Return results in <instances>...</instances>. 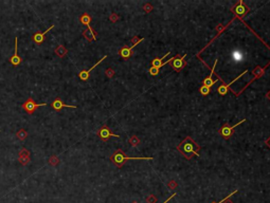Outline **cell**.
<instances>
[{
    "label": "cell",
    "mask_w": 270,
    "mask_h": 203,
    "mask_svg": "<svg viewBox=\"0 0 270 203\" xmlns=\"http://www.w3.org/2000/svg\"><path fill=\"white\" fill-rule=\"evenodd\" d=\"M177 150L181 153V156L184 157L186 160H191L193 156L199 157V150L200 146L195 142L191 137H186L182 142L177 146Z\"/></svg>",
    "instance_id": "6da1fadb"
},
{
    "label": "cell",
    "mask_w": 270,
    "mask_h": 203,
    "mask_svg": "<svg viewBox=\"0 0 270 203\" xmlns=\"http://www.w3.org/2000/svg\"><path fill=\"white\" fill-rule=\"evenodd\" d=\"M130 160H136V161L137 160H146V161H148V160H153V157H127L122 149H116L110 156V161L119 168Z\"/></svg>",
    "instance_id": "7a4b0ae2"
},
{
    "label": "cell",
    "mask_w": 270,
    "mask_h": 203,
    "mask_svg": "<svg viewBox=\"0 0 270 203\" xmlns=\"http://www.w3.org/2000/svg\"><path fill=\"white\" fill-rule=\"evenodd\" d=\"M185 57H186V54L184 55H180V54H177L176 56L174 57L169 58V65L171 66V68L176 72H180L182 70L183 68L188 66V63L185 61Z\"/></svg>",
    "instance_id": "3957f363"
},
{
    "label": "cell",
    "mask_w": 270,
    "mask_h": 203,
    "mask_svg": "<svg viewBox=\"0 0 270 203\" xmlns=\"http://www.w3.org/2000/svg\"><path fill=\"white\" fill-rule=\"evenodd\" d=\"M231 12L234 13V15H235L236 18L241 19H241H243L244 17H245V16L250 12V9H249L248 5L245 4V2H244L243 0H241V1H238V2L236 3L232 9H231Z\"/></svg>",
    "instance_id": "277c9868"
},
{
    "label": "cell",
    "mask_w": 270,
    "mask_h": 203,
    "mask_svg": "<svg viewBox=\"0 0 270 203\" xmlns=\"http://www.w3.org/2000/svg\"><path fill=\"white\" fill-rule=\"evenodd\" d=\"M244 122H246V119H243L241 122L236 123V124L233 125V126H230L229 123H225V124L222 125L221 128H220L219 135H221L222 139H225V140H229V139H230V137L233 135V133H234V128L237 127V126H239V125H241V123H244Z\"/></svg>",
    "instance_id": "5b68a950"
},
{
    "label": "cell",
    "mask_w": 270,
    "mask_h": 203,
    "mask_svg": "<svg viewBox=\"0 0 270 203\" xmlns=\"http://www.w3.org/2000/svg\"><path fill=\"white\" fill-rule=\"evenodd\" d=\"M41 106H47V104L44 103V104H37L35 103V100H33L32 98H29L28 100L22 104V109L26 111L28 114H33L34 111L37 110V109L41 107Z\"/></svg>",
    "instance_id": "8992f818"
},
{
    "label": "cell",
    "mask_w": 270,
    "mask_h": 203,
    "mask_svg": "<svg viewBox=\"0 0 270 203\" xmlns=\"http://www.w3.org/2000/svg\"><path fill=\"white\" fill-rule=\"evenodd\" d=\"M96 135H98V137H100V140L103 141V142H107V141H108L109 139H110V137H120V135H114V132L109 129L107 125H103V126L101 127L100 129L96 131Z\"/></svg>",
    "instance_id": "52a82bcc"
},
{
    "label": "cell",
    "mask_w": 270,
    "mask_h": 203,
    "mask_svg": "<svg viewBox=\"0 0 270 203\" xmlns=\"http://www.w3.org/2000/svg\"><path fill=\"white\" fill-rule=\"evenodd\" d=\"M54 28V24H52V26L49 28V29H47L45 32H40V31H37L36 33H34V34L32 35L31 37V40L33 42H34L36 46H40L42 43V42L46 40V35L48 34V32L51 31V30Z\"/></svg>",
    "instance_id": "ba28073f"
},
{
    "label": "cell",
    "mask_w": 270,
    "mask_h": 203,
    "mask_svg": "<svg viewBox=\"0 0 270 203\" xmlns=\"http://www.w3.org/2000/svg\"><path fill=\"white\" fill-rule=\"evenodd\" d=\"M217 61H218V58H216V61H215L214 65H213V67L211 68V72H210V75L208 77H206V78L202 80V84L204 86H206V87L209 88H212L213 86H214L215 84L217 83V79H213L212 77H213V74H214V71H215V68H216V65H217Z\"/></svg>",
    "instance_id": "9c48e42d"
},
{
    "label": "cell",
    "mask_w": 270,
    "mask_h": 203,
    "mask_svg": "<svg viewBox=\"0 0 270 203\" xmlns=\"http://www.w3.org/2000/svg\"><path fill=\"white\" fill-rule=\"evenodd\" d=\"M144 40V38H141L140 40L138 42H136L135 45H132L131 47H127V46H124L123 48H121L120 49V51H119V54H120V56H121L123 59H128V58L131 56V54H132V49L136 47V46L139 43V42H141V41H143Z\"/></svg>",
    "instance_id": "30bf717a"
},
{
    "label": "cell",
    "mask_w": 270,
    "mask_h": 203,
    "mask_svg": "<svg viewBox=\"0 0 270 203\" xmlns=\"http://www.w3.org/2000/svg\"><path fill=\"white\" fill-rule=\"evenodd\" d=\"M51 107H52V108L54 109V110H55L56 112H58V111H61V109L65 108V107H67V108H73V109L76 108V106L67 105V104H65L59 98H56L55 100H53L52 104H51Z\"/></svg>",
    "instance_id": "8fae6325"
},
{
    "label": "cell",
    "mask_w": 270,
    "mask_h": 203,
    "mask_svg": "<svg viewBox=\"0 0 270 203\" xmlns=\"http://www.w3.org/2000/svg\"><path fill=\"white\" fill-rule=\"evenodd\" d=\"M106 58H107V55H104L103 57H102V59H100V61H99L98 63H95V65H93V66L91 67V68H90L89 70H84V71H81V72H79V79H81V80H84V82H85V80H87V79L89 78V74H90V72L92 71L93 69H94L95 67L98 66V65H100V63H102V61H103L104 59H106Z\"/></svg>",
    "instance_id": "7c38bea8"
},
{
    "label": "cell",
    "mask_w": 270,
    "mask_h": 203,
    "mask_svg": "<svg viewBox=\"0 0 270 203\" xmlns=\"http://www.w3.org/2000/svg\"><path fill=\"white\" fill-rule=\"evenodd\" d=\"M169 53L171 52H167L165 55H163L162 56L161 58H159V57H156V58H154L153 61H151V67H155V68H158V69H160L161 67H163V66H165L166 63H169V59H167L165 63H163V59H165V57H166L167 55H169Z\"/></svg>",
    "instance_id": "4fadbf2b"
},
{
    "label": "cell",
    "mask_w": 270,
    "mask_h": 203,
    "mask_svg": "<svg viewBox=\"0 0 270 203\" xmlns=\"http://www.w3.org/2000/svg\"><path fill=\"white\" fill-rule=\"evenodd\" d=\"M83 36H84L89 42H91V41H93V40H96V38H98V33H96L91 26H89L87 30L83 31Z\"/></svg>",
    "instance_id": "5bb4252c"
},
{
    "label": "cell",
    "mask_w": 270,
    "mask_h": 203,
    "mask_svg": "<svg viewBox=\"0 0 270 203\" xmlns=\"http://www.w3.org/2000/svg\"><path fill=\"white\" fill-rule=\"evenodd\" d=\"M21 61H22V59H21V57L18 55V53H17V37H16L15 38V52H14V55L10 58V63H12L13 66H18V65L21 63Z\"/></svg>",
    "instance_id": "9a60e30c"
},
{
    "label": "cell",
    "mask_w": 270,
    "mask_h": 203,
    "mask_svg": "<svg viewBox=\"0 0 270 203\" xmlns=\"http://www.w3.org/2000/svg\"><path fill=\"white\" fill-rule=\"evenodd\" d=\"M54 52H55V54L58 56V57H65V56L67 55V53H68V49H66V48L64 47L63 45H59L57 46V47L55 48V50H54Z\"/></svg>",
    "instance_id": "2e32d148"
},
{
    "label": "cell",
    "mask_w": 270,
    "mask_h": 203,
    "mask_svg": "<svg viewBox=\"0 0 270 203\" xmlns=\"http://www.w3.org/2000/svg\"><path fill=\"white\" fill-rule=\"evenodd\" d=\"M91 16L89 15L88 13H84V14H82L81 15V17H79V22L82 24H85V26H87L88 28L89 26H90V22H91Z\"/></svg>",
    "instance_id": "e0dca14e"
},
{
    "label": "cell",
    "mask_w": 270,
    "mask_h": 203,
    "mask_svg": "<svg viewBox=\"0 0 270 203\" xmlns=\"http://www.w3.org/2000/svg\"><path fill=\"white\" fill-rule=\"evenodd\" d=\"M16 137L18 139V140H20V141H24V140H26V137H28V132L26 131L24 129H19L18 131L16 132Z\"/></svg>",
    "instance_id": "ac0fdd59"
},
{
    "label": "cell",
    "mask_w": 270,
    "mask_h": 203,
    "mask_svg": "<svg viewBox=\"0 0 270 203\" xmlns=\"http://www.w3.org/2000/svg\"><path fill=\"white\" fill-rule=\"evenodd\" d=\"M229 88H227V86H226V84L224 83L222 85H220L219 87L217 88V92L219 93L220 95H225V94H227V92L229 91Z\"/></svg>",
    "instance_id": "d6986e66"
},
{
    "label": "cell",
    "mask_w": 270,
    "mask_h": 203,
    "mask_svg": "<svg viewBox=\"0 0 270 203\" xmlns=\"http://www.w3.org/2000/svg\"><path fill=\"white\" fill-rule=\"evenodd\" d=\"M199 93H200L201 95H208L211 93V88L206 87V86H204V85H201L200 88H199Z\"/></svg>",
    "instance_id": "ffe728a7"
},
{
    "label": "cell",
    "mask_w": 270,
    "mask_h": 203,
    "mask_svg": "<svg viewBox=\"0 0 270 203\" xmlns=\"http://www.w3.org/2000/svg\"><path fill=\"white\" fill-rule=\"evenodd\" d=\"M128 142H129V144L132 146V147H137V146L140 144V140L138 139L137 135H132V137L129 139V141H128Z\"/></svg>",
    "instance_id": "44dd1931"
},
{
    "label": "cell",
    "mask_w": 270,
    "mask_h": 203,
    "mask_svg": "<svg viewBox=\"0 0 270 203\" xmlns=\"http://www.w3.org/2000/svg\"><path fill=\"white\" fill-rule=\"evenodd\" d=\"M58 163H59V159H58V157L56 156H51L50 158H49V164H50L51 166H57Z\"/></svg>",
    "instance_id": "7402d4cb"
},
{
    "label": "cell",
    "mask_w": 270,
    "mask_h": 203,
    "mask_svg": "<svg viewBox=\"0 0 270 203\" xmlns=\"http://www.w3.org/2000/svg\"><path fill=\"white\" fill-rule=\"evenodd\" d=\"M18 161L21 165H24V166H26V165H28V164L30 163L31 159H30V157H18Z\"/></svg>",
    "instance_id": "603a6c76"
},
{
    "label": "cell",
    "mask_w": 270,
    "mask_h": 203,
    "mask_svg": "<svg viewBox=\"0 0 270 203\" xmlns=\"http://www.w3.org/2000/svg\"><path fill=\"white\" fill-rule=\"evenodd\" d=\"M167 187H169V189L174 190V189H176V188L178 187V184H177V182H176V181H174V180H171V181L167 183Z\"/></svg>",
    "instance_id": "cb8c5ba5"
},
{
    "label": "cell",
    "mask_w": 270,
    "mask_h": 203,
    "mask_svg": "<svg viewBox=\"0 0 270 203\" xmlns=\"http://www.w3.org/2000/svg\"><path fill=\"white\" fill-rule=\"evenodd\" d=\"M159 71H160V69L155 68V67H151V68H149V70H148L149 74H151V75H153V76H157V75L159 74Z\"/></svg>",
    "instance_id": "d4e9b609"
},
{
    "label": "cell",
    "mask_w": 270,
    "mask_h": 203,
    "mask_svg": "<svg viewBox=\"0 0 270 203\" xmlns=\"http://www.w3.org/2000/svg\"><path fill=\"white\" fill-rule=\"evenodd\" d=\"M18 157H30V151L26 148H22L18 152Z\"/></svg>",
    "instance_id": "484cf974"
},
{
    "label": "cell",
    "mask_w": 270,
    "mask_h": 203,
    "mask_svg": "<svg viewBox=\"0 0 270 203\" xmlns=\"http://www.w3.org/2000/svg\"><path fill=\"white\" fill-rule=\"evenodd\" d=\"M105 74H106V76H107V77L111 78V77H114V74H116V72H114V69L108 68V69H107V70L105 71Z\"/></svg>",
    "instance_id": "4316f807"
},
{
    "label": "cell",
    "mask_w": 270,
    "mask_h": 203,
    "mask_svg": "<svg viewBox=\"0 0 270 203\" xmlns=\"http://www.w3.org/2000/svg\"><path fill=\"white\" fill-rule=\"evenodd\" d=\"M146 203H157V198L154 195H149L146 198Z\"/></svg>",
    "instance_id": "83f0119b"
},
{
    "label": "cell",
    "mask_w": 270,
    "mask_h": 203,
    "mask_svg": "<svg viewBox=\"0 0 270 203\" xmlns=\"http://www.w3.org/2000/svg\"><path fill=\"white\" fill-rule=\"evenodd\" d=\"M109 19H110L111 22H116V21L119 20V15L116 13H112V14H110V16H109Z\"/></svg>",
    "instance_id": "f1b7e54d"
},
{
    "label": "cell",
    "mask_w": 270,
    "mask_h": 203,
    "mask_svg": "<svg viewBox=\"0 0 270 203\" xmlns=\"http://www.w3.org/2000/svg\"><path fill=\"white\" fill-rule=\"evenodd\" d=\"M236 193H237V189H235V190H234V192H233V193L229 194V195H228V196H227V197H225V198L222 199V200H220V201H219V202H214V201H213V202H211V203H224V202H225V201H226V200H228V199L230 198L231 196H233V195H234V194H236Z\"/></svg>",
    "instance_id": "f546056e"
},
{
    "label": "cell",
    "mask_w": 270,
    "mask_h": 203,
    "mask_svg": "<svg viewBox=\"0 0 270 203\" xmlns=\"http://www.w3.org/2000/svg\"><path fill=\"white\" fill-rule=\"evenodd\" d=\"M143 9H144V11H145L146 13H149V12L153 11V6H151V3H145V4L143 5Z\"/></svg>",
    "instance_id": "4dcf8cb0"
},
{
    "label": "cell",
    "mask_w": 270,
    "mask_h": 203,
    "mask_svg": "<svg viewBox=\"0 0 270 203\" xmlns=\"http://www.w3.org/2000/svg\"><path fill=\"white\" fill-rule=\"evenodd\" d=\"M175 196H176V193H174V194H173V195H172V196H171V197H169V198H167V199H166V200L164 201V202H163V203H167V202H169V201H171V200H172V199H173V198H174Z\"/></svg>",
    "instance_id": "1f68e13d"
},
{
    "label": "cell",
    "mask_w": 270,
    "mask_h": 203,
    "mask_svg": "<svg viewBox=\"0 0 270 203\" xmlns=\"http://www.w3.org/2000/svg\"><path fill=\"white\" fill-rule=\"evenodd\" d=\"M265 144H266V145H267V146H268V147H269V148H270V137H268L267 140H266V142H265Z\"/></svg>",
    "instance_id": "d6a6232c"
},
{
    "label": "cell",
    "mask_w": 270,
    "mask_h": 203,
    "mask_svg": "<svg viewBox=\"0 0 270 203\" xmlns=\"http://www.w3.org/2000/svg\"><path fill=\"white\" fill-rule=\"evenodd\" d=\"M266 98H267L268 100H270V90H269V91H268V92H267V94H266Z\"/></svg>",
    "instance_id": "836d02e7"
},
{
    "label": "cell",
    "mask_w": 270,
    "mask_h": 203,
    "mask_svg": "<svg viewBox=\"0 0 270 203\" xmlns=\"http://www.w3.org/2000/svg\"><path fill=\"white\" fill-rule=\"evenodd\" d=\"M224 203H233V202H232V201H231V200H229V199H228V200H226Z\"/></svg>",
    "instance_id": "e575fe53"
},
{
    "label": "cell",
    "mask_w": 270,
    "mask_h": 203,
    "mask_svg": "<svg viewBox=\"0 0 270 203\" xmlns=\"http://www.w3.org/2000/svg\"><path fill=\"white\" fill-rule=\"evenodd\" d=\"M131 203H138V202H137V201H132Z\"/></svg>",
    "instance_id": "d590c367"
}]
</instances>
